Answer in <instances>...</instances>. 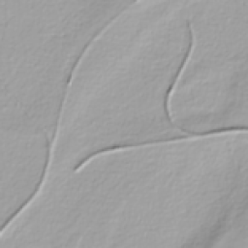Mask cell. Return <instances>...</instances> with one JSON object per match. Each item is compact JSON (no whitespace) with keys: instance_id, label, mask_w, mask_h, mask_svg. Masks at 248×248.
I'll return each mask as SVG.
<instances>
[{"instance_id":"1","label":"cell","mask_w":248,"mask_h":248,"mask_svg":"<svg viewBox=\"0 0 248 248\" xmlns=\"http://www.w3.org/2000/svg\"><path fill=\"white\" fill-rule=\"evenodd\" d=\"M188 29H189V30H188V31H189V45H188L187 49H186V51H185V53H184V55H183V57H182V60H181L180 65L178 66V68H177V70H176V72H175L173 78H171V80H170V84H169V86H168V89H167V91H166V95H165V98H164V104H163L164 111H165L166 117H167L168 121H169L171 125H173V126H174V123L172 122V120H171V118H170V111H169V106H168V105H169L170 95V93H171V91H172V89H173V87H174V85H175V83H176V81H177V79H178V77L180 76V74H181V72H182V69L184 68V65L186 64L187 59H188V57H189V55H190V52H191V50H192V46H193V32H192V30H191V24H190V23H188Z\"/></svg>"}]
</instances>
